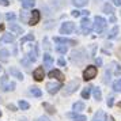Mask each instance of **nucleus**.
I'll return each mask as SVG.
<instances>
[{
    "label": "nucleus",
    "instance_id": "obj_1",
    "mask_svg": "<svg viewBox=\"0 0 121 121\" xmlns=\"http://www.w3.org/2000/svg\"><path fill=\"white\" fill-rule=\"evenodd\" d=\"M79 84H80V80H79V79H73L72 82H69L68 84H65L63 94H64V95H69V94L75 93V91H76V88L79 87Z\"/></svg>",
    "mask_w": 121,
    "mask_h": 121
},
{
    "label": "nucleus",
    "instance_id": "obj_2",
    "mask_svg": "<svg viewBox=\"0 0 121 121\" xmlns=\"http://www.w3.org/2000/svg\"><path fill=\"white\" fill-rule=\"evenodd\" d=\"M97 73H98L97 67L88 65L87 68L84 69V72H83V79H84V80H91V79H94V78L97 76Z\"/></svg>",
    "mask_w": 121,
    "mask_h": 121
},
{
    "label": "nucleus",
    "instance_id": "obj_3",
    "mask_svg": "<svg viewBox=\"0 0 121 121\" xmlns=\"http://www.w3.org/2000/svg\"><path fill=\"white\" fill-rule=\"evenodd\" d=\"M86 59V52L83 49H78V50H73L72 52V56H71V60L76 64H80L83 60Z\"/></svg>",
    "mask_w": 121,
    "mask_h": 121
},
{
    "label": "nucleus",
    "instance_id": "obj_4",
    "mask_svg": "<svg viewBox=\"0 0 121 121\" xmlns=\"http://www.w3.org/2000/svg\"><path fill=\"white\" fill-rule=\"evenodd\" d=\"M106 27V21L102 17H95L94 19V30L97 33H102Z\"/></svg>",
    "mask_w": 121,
    "mask_h": 121
},
{
    "label": "nucleus",
    "instance_id": "obj_5",
    "mask_svg": "<svg viewBox=\"0 0 121 121\" xmlns=\"http://www.w3.org/2000/svg\"><path fill=\"white\" fill-rule=\"evenodd\" d=\"M80 29H82L83 34H90V31L93 30V23L90 22L88 18H83L82 23H80Z\"/></svg>",
    "mask_w": 121,
    "mask_h": 121
},
{
    "label": "nucleus",
    "instance_id": "obj_6",
    "mask_svg": "<svg viewBox=\"0 0 121 121\" xmlns=\"http://www.w3.org/2000/svg\"><path fill=\"white\" fill-rule=\"evenodd\" d=\"M61 88V84L59 82H48L46 83V90L49 94H56L59 93V90Z\"/></svg>",
    "mask_w": 121,
    "mask_h": 121
},
{
    "label": "nucleus",
    "instance_id": "obj_7",
    "mask_svg": "<svg viewBox=\"0 0 121 121\" xmlns=\"http://www.w3.org/2000/svg\"><path fill=\"white\" fill-rule=\"evenodd\" d=\"M75 30V25L72 22H64L60 27V33L61 34H71Z\"/></svg>",
    "mask_w": 121,
    "mask_h": 121
},
{
    "label": "nucleus",
    "instance_id": "obj_8",
    "mask_svg": "<svg viewBox=\"0 0 121 121\" xmlns=\"http://www.w3.org/2000/svg\"><path fill=\"white\" fill-rule=\"evenodd\" d=\"M39 18H41L39 11L38 10H33V11H31V15H30V19H29V25H30V26L37 25V23L39 22Z\"/></svg>",
    "mask_w": 121,
    "mask_h": 121
},
{
    "label": "nucleus",
    "instance_id": "obj_9",
    "mask_svg": "<svg viewBox=\"0 0 121 121\" xmlns=\"http://www.w3.org/2000/svg\"><path fill=\"white\" fill-rule=\"evenodd\" d=\"M45 76V71H44V68L42 67H38V68H35L33 72V78L37 80V82H41L42 79H44Z\"/></svg>",
    "mask_w": 121,
    "mask_h": 121
},
{
    "label": "nucleus",
    "instance_id": "obj_10",
    "mask_svg": "<svg viewBox=\"0 0 121 121\" xmlns=\"http://www.w3.org/2000/svg\"><path fill=\"white\" fill-rule=\"evenodd\" d=\"M55 42H57V44L76 45V41H73V39H69V38H63V37H56V38H55Z\"/></svg>",
    "mask_w": 121,
    "mask_h": 121
},
{
    "label": "nucleus",
    "instance_id": "obj_11",
    "mask_svg": "<svg viewBox=\"0 0 121 121\" xmlns=\"http://www.w3.org/2000/svg\"><path fill=\"white\" fill-rule=\"evenodd\" d=\"M37 56H38V48H37V45H34L33 48H31V50L29 52V59H30V61L34 63V61L37 60Z\"/></svg>",
    "mask_w": 121,
    "mask_h": 121
},
{
    "label": "nucleus",
    "instance_id": "obj_12",
    "mask_svg": "<svg viewBox=\"0 0 121 121\" xmlns=\"http://www.w3.org/2000/svg\"><path fill=\"white\" fill-rule=\"evenodd\" d=\"M8 29H10L11 31H14V33H17V34H22L23 33L22 26H19V25H17V23H14V22H11L10 25H8Z\"/></svg>",
    "mask_w": 121,
    "mask_h": 121
},
{
    "label": "nucleus",
    "instance_id": "obj_13",
    "mask_svg": "<svg viewBox=\"0 0 121 121\" xmlns=\"http://www.w3.org/2000/svg\"><path fill=\"white\" fill-rule=\"evenodd\" d=\"M49 78H56V79L60 80V82L64 80V75H63L59 69H52V71L49 72Z\"/></svg>",
    "mask_w": 121,
    "mask_h": 121
},
{
    "label": "nucleus",
    "instance_id": "obj_14",
    "mask_svg": "<svg viewBox=\"0 0 121 121\" xmlns=\"http://www.w3.org/2000/svg\"><path fill=\"white\" fill-rule=\"evenodd\" d=\"M8 72L11 73L12 76H15L17 79H19V80H23V73H22L21 71H19V69H17L15 67H11V68L8 69Z\"/></svg>",
    "mask_w": 121,
    "mask_h": 121
},
{
    "label": "nucleus",
    "instance_id": "obj_15",
    "mask_svg": "<svg viewBox=\"0 0 121 121\" xmlns=\"http://www.w3.org/2000/svg\"><path fill=\"white\" fill-rule=\"evenodd\" d=\"M53 63H55L53 57H52L49 53H45L44 55V65L45 67H52L53 65Z\"/></svg>",
    "mask_w": 121,
    "mask_h": 121
},
{
    "label": "nucleus",
    "instance_id": "obj_16",
    "mask_svg": "<svg viewBox=\"0 0 121 121\" xmlns=\"http://www.w3.org/2000/svg\"><path fill=\"white\" fill-rule=\"evenodd\" d=\"M15 41V37L12 35V34H4L1 38H0V42H3V44H7V42H14Z\"/></svg>",
    "mask_w": 121,
    "mask_h": 121
},
{
    "label": "nucleus",
    "instance_id": "obj_17",
    "mask_svg": "<svg viewBox=\"0 0 121 121\" xmlns=\"http://www.w3.org/2000/svg\"><path fill=\"white\" fill-rule=\"evenodd\" d=\"M34 4H35V0H23L22 1V7L25 10H30V8H33Z\"/></svg>",
    "mask_w": 121,
    "mask_h": 121
},
{
    "label": "nucleus",
    "instance_id": "obj_18",
    "mask_svg": "<svg viewBox=\"0 0 121 121\" xmlns=\"http://www.w3.org/2000/svg\"><path fill=\"white\" fill-rule=\"evenodd\" d=\"M68 117L73 118L75 121H86V116H82V114H78V113H68Z\"/></svg>",
    "mask_w": 121,
    "mask_h": 121
},
{
    "label": "nucleus",
    "instance_id": "obj_19",
    "mask_svg": "<svg viewBox=\"0 0 121 121\" xmlns=\"http://www.w3.org/2000/svg\"><path fill=\"white\" fill-rule=\"evenodd\" d=\"M8 56H10V52H8L7 49H1L0 50V61L7 63V61H8Z\"/></svg>",
    "mask_w": 121,
    "mask_h": 121
},
{
    "label": "nucleus",
    "instance_id": "obj_20",
    "mask_svg": "<svg viewBox=\"0 0 121 121\" xmlns=\"http://www.w3.org/2000/svg\"><path fill=\"white\" fill-rule=\"evenodd\" d=\"M105 113L102 112V110H98L97 113H95V116L93 117V121H105Z\"/></svg>",
    "mask_w": 121,
    "mask_h": 121
},
{
    "label": "nucleus",
    "instance_id": "obj_21",
    "mask_svg": "<svg viewBox=\"0 0 121 121\" xmlns=\"http://www.w3.org/2000/svg\"><path fill=\"white\" fill-rule=\"evenodd\" d=\"M91 90H93V87H91V86H87V87H86V88L82 91V98H83V99H88Z\"/></svg>",
    "mask_w": 121,
    "mask_h": 121
},
{
    "label": "nucleus",
    "instance_id": "obj_22",
    "mask_svg": "<svg viewBox=\"0 0 121 121\" xmlns=\"http://www.w3.org/2000/svg\"><path fill=\"white\" fill-rule=\"evenodd\" d=\"M104 12H106V14H109V15H112L113 12H114V8H113V6L112 4H109V3H106L104 6Z\"/></svg>",
    "mask_w": 121,
    "mask_h": 121
},
{
    "label": "nucleus",
    "instance_id": "obj_23",
    "mask_svg": "<svg viewBox=\"0 0 121 121\" xmlns=\"http://www.w3.org/2000/svg\"><path fill=\"white\" fill-rule=\"evenodd\" d=\"M93 94H94V98L97 99V101H101L102 94H101V90L98 87H93Z\"/></svg>",
    "mask_w": 121,
    "mask_h": 121
},
{
    "label": "nucleus",
    "instance_id": "obj_24",
    "mask_svg": "<svg viewBox=\"0 0 121 121\" xmlns=\"http://www.w3.org/2000/svg\"><path fill=\"white\" fill-rule=\"evenodd\" d=\"M30 93L33 94L34 97H41V95H42V93H41V90H39L38 87H35V86H33V87H30Z\"/></svg>",
    "mask_w": 121,
    "mask_h": 121
},
{
    "label": "nucleus",
    "instance_id": "obj_25",
    "mask_svg": "<svg viewBox=\"0 0 121 121\" xmlns=\"http://www.w3.org/2000/svg\"><path fill=\"white\" fill-rule=\"evenodd\" d=\"M1 88H3V91H12V90L15 88V83H14V82H10L8 84H4Z\"/></svg>",
    "mask_w": 121,
    "mask_h": 121
},
{
    "label": "nucleus",
    "instance_id": "obj_26",
    "mask_svg": "<svg viewBox=\"0 0 121 121\" xmlns=\"http://www.w3.org/2000/svg\"><path fill=\"white\" fill-rule=\"evenodd\" d=\"M83 109H84V104L83 102H75L73 104V110L75 112H82Z\"/></svg>",
    "mask_w": 121,
    "mask_h": 121
},
{
    "label": "nucleus",
    "instance_id": "obj_27",
    "mask_svg": "<svg viewBox=\"0 0 121 121\" xmlns=\"http://www.w3.org/2000/svg\"><path fill=\"white\" fill-rule=\"evenodd\" d=\"M113 90L117 91V93H121V79H117V80L113 83Z\"/></svg>",
    "mask_w": 121,
    "mask_h": 121
},
{
    "label": "nucleus",
    "instance_id": "obj_28",
    "mask_svg": "<svg viewBox=\"0 0 121 121\" xmlns=\"http://www.w3.org/2000/svg\"><path fill=\"white\" fill-rule=\"evenodd\" d=\"M56 50H57L59 53H61V55H65L68 48H67L65 45H57V46H56Z\"/></svg>",
    "mask_w": 121,
    "mask_h": 121
},
{
    "label": "nucleus",
    "instance_id": "obj_29",
    "mask_svg": "<svg viewBox=\"0 0 121 121\" xmlns=\"http://www.w3.org/2000/svg\"><path fill=\"white\" fill-rule=\"evenodd\" d=\"M88 0H72V3L75 4L76 7H84L86 4H87Z\"/></svg>",
    "mask_w": 121,
    "mask_h": 121
},
{
    "label": "nucleus",
    "instance_id": "obj_30",
    "mask_svg": "<svg viewBox=\"0 0 121 121\" xmlns=\"http://www.w3.org/2000/svg\"><path fill=\"white\" fill-rule=\"evenodd\" d=\"M27 41H34V35L33 34H27V35H25V37L21 39V45H23L25 42H27Z\"/></svg>",
    "mask_w": 121,
    "mask_h": 121
},
{
    "label": "nucleus",
    "instance_id": "obj_31",
    "mask_svg": "<svg viewBox=\"0 0 121 121\" xmlns=\"http://www.w3.org/2000/svg\"><path fill=\"white\" fill-rule=\"evenodd\" d=\"M117 33H118V27H117V26H114V27H113V29L109 31L108 37H109V38H114L116 35H117Z\"/></svg>",
    "mask_w": 121,
    "mask_h": 121
},
{
    "label": "nucleus",
    "instance_id": "obj_32",
    "mask_svg": "<svg viewBox=\"0 0 121 121\" xmlns=\"http://www.w3.org/2000/svg\"><path fill=\"white\" fill-rule=\"evenodd\" d=\"M18 106H19V108H21L22 110H27L29 108H30V105H29L27 102H26V101H22V99L19 101V104H18Z\"/></svg>",
    "mask_w": 121,
    "mask_h": 121
},
{
    "label": "nucleus",
    "instance_id": "obj_33",
    "mask_svg": "<svg viewBox=\"0 0 121 121\" xmlns=\"http://www.w3.org/2000/svg\"><path fill=\"white\" fill-rule=\"evenodd\" d=\"M42 106H44V109H46V112H48V113H55V112H56L55 108H53L50 104H46V102H45Z\"/></svg>",
    "mask_w": 121,
    "mask_h": 121
},
{
    "label": "nucleus",
    "instance_id": "obj_34",
    "mask_svg": "<svg viewBox=\"0 0 121 121\" xmlns=\"http://www.w3.org/2000/svg\"><path fill=\"white\" fill-rule=\"evenodd\" d=\"M6 18L8 19V21H14V19H15V14H14V12H8V14L6 15Z\"/></svg>",
    "mask_w": 121,
    "mask_h": 121
},
{
    "label": "nucleus",
    "instance_id": "obj_35",
    "mask_svg": "<svg viewBox=\"0 0 121 121\" xmlns=\"http://www.w3.org/2000/svg\"><path fill=\"white\" fill-rule=\"evenodd\" d=\"M21 19H22L23 22L29 23V19H27V12H23V14H21Z\"/></svg>",
    "mask_w": 121,
    "mask_h": 121
},
{
    "label": "nucleus",
    "instance_id": "obj_36",
    "mask_svg": "<svg viewBox=\"0 0 121 121\" xmlns=\"http://www.w3.org/2000/svg\"><path fill=\"white\" fill-rule=\"evenodd\" d=\"M113 102H114V98L110 95L109 98H108V106H113Z\"/></svg>",
    "mask_w": 121,
    "mask_h": 121
},
{
    "label": "nucleus",
    "instance_id": "obj_37",
    "mask_svg": "<svg viewBox=\"0 0 121 121\" xmlns=\"http://www.w3.org/2000/svg\"><path fill=\"white\" fill-rule=\"evenodd\" d=\"M72 17H75V18L80 17V11H78V10H73V11H72Z\"/></svg>",
    "mask_w": 121,
    "mask_h": 121
},
{
    "label": "nucleus",
    "instance_id": "obj_38",
    "mask_svg": "<svg viewBox=\"0 0 121 121\" xmlns=\"http://www.w3.org/2000/svg\"><path fill=\"white\" fill-rule=\"evenodd\" d=\"M38 121H50V120L46 117V116H42V117H39L38 118Z\"/></svg>",
    "mask_w": 121,
    "mask_h": 121
},
{
    "label": "nucleus",
    "instance_id": "obj_39",
    "mask_svg": "<svg viewBox=\"0 0 121 121\" xmlns=\"http://www.w3.org/2000/svg\"><path fill=\"white\" fill-rule=\"evenodd\" d=\"M0 4H3V6H8L10 1H8V0H0Z\"/></svg>",
    "mask_w": 121,
    "mask_h": 121
},
{
    "label": "nucleus",
    "instance_id": "obj_40",
    "mask_svg": "<svg viewBox=\"0 0 121 121\" xmlns=\"http://www.w3.org/2000/svg\"><path fill=\"white\" fill-rule=\"evenodd\" d=\"M59 65H61V67L65 65V61H64V59H60V60H59Z\"/></svg>",
    "mask_w": 121,
    "mask_h": 121
},
{
    "label": "nucleus",
    "instance_id": "obj_41",
    "mask_svg": "<svg viewBox=\"0 0 121 121\" xmlns=\"http://www.w3.org/2000/svg\"><path fill=\"white\" fill-rule=\"evenodd\" d=\"M8 109H10V110H12V112H15V110H17V108H15L14 105H8Z\"/></svg>",
    "mask_w": 121,
    "mask_h": 121
},
{
    "label": "nucleus",
    "instance_id": "obj_42",
    "mask_svg": "<svg viewBox=\"0 0 121 121\" xmlns=\"http://www.w3.org/2000/svg\"><path fill=\"white\" fill-rule=\"evenodd\" d=\"M114 1V6H121V0H113Z\"/></svg>",
    "mask_w": 121,
    "mask_h": 121
},
{
    "label": "nucleus",
    "instance_id": "obj_43",
    "mask_svg": "<svg viewBox=\"0 0 121 121\" xmlns=\"http://www.w3.org/2000/svg\"><path fill=\"white\" fill-rule=\"evenodd\" d=\"M106 121H114V118H113L112 116H108V117H106Z\"/></svg>",
    "mask_w": 121,
    "mask_h": 121
},
{
    "label": "nucleus",
    "instance_id": "obj_44",
    "mask_svg": "<svg viewBox=\"0 0 121 121\" xmlns=\"http://www.w3.org/2000/svg\"><path fill=\"white\" fill-rule=\"evenodd\" d=\"M97 64H98V65H101V64H102V60H101V59H97Z\"/></svg>",
    "mask_w": 121,
    "mask_h": 121
},
{
    "label": "nucleus",
    "instance_id": "obj_45",
    "mask_svg": "<svg viewBox=\"0 0 121 121\" xmlns=\"http://www.w3.org/2000/svg\"><path fill=\"white\" fill-rule=\"evenodd\" d=\"M110 22L114 23V22H116V18H114V17H110Z\"/></svg>",
    "mask_w": 121,
    "mask_h": 121
},
{
    "label": "nucleus",
    "instance_id": "obj_46",
    "mask_svg": "<svg viewBox=\"0 0 121 121\" xmlns=\"http://www.w3.org/2000/svg\"><path fill=\"white\" fill-rule=\"evenodd\" d=\"M80 14H83V15H88L90 12H88V11H82V12H80Z\"/></svg>",
    "mask_w": 121,
    "mask_h": 121
},
{
    "label": "nucleus",
    "instance_id": "obj_47",
    "mask_svg": "<svg viewBox=\"0 0 121 121\" xmlns=\"http://www.w3.org/2000/svg\"><path fill=\"white\" fill-rule=\"evenodd\" d=\"M19 121H27V120H26V118H22V120H19Z\"/></svg>",
    "mask_w": 121,
    "mask_h": 121
},
{
    "label": "nucleus",
    "instance_id": "obj_48",
    "mask_svg": "<svg viewBox=\"0 0 121 121\" xmlns=\"http://www.w3.org/2000/svg\"><path fill=\"white\" fill-rule=\"evenodd\" d=\"M0 71H1V65H0Z\"/></svg>",
    "mask_w": 121,
    "mask_h": 121
},
{
    "label": "nucleus",
    "instance_id": "obj_49",
    "mask_svg": "<svg viewBox=\"0 0 121 121\" xmlns=\"http://www.w3.org/2000/svg\"><path fill=\"white\" fill-rule=\"evenodd\" d=\"M0 116H1V112H0Z\"/></svg>",
    "mask_w": 121,
    "mask_h": 121
},
{
    "label": "nucleus",
    "instance_id": "obj_50",
    "mask_svg": "<svg viewBox=\"0 0 121 121\" xmlns=\"http://www.w3.org/2000/svg\"><path fill=\"white\" fill-rule=\"evenodd\" d=\"M21 1H23V0H21Z\"/></svg>",
    "mask_w": 121,
    "mask_h": 121
}]
</instances>
